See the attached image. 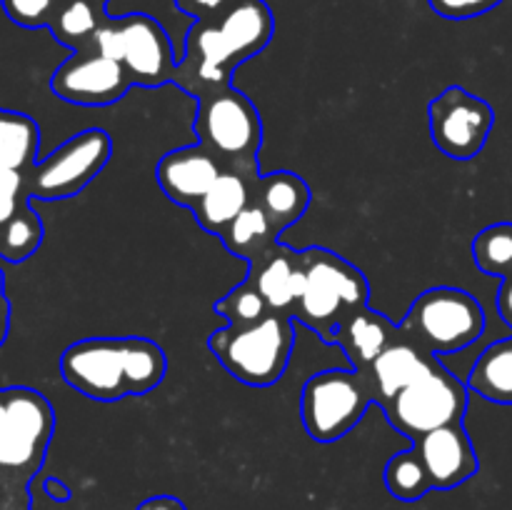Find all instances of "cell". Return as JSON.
Segmentation results:
<instances>
[{
	"label": "cell",
	"mask_w": 512,
	"mask_h": 510,
	"mask_svg": "<svg viewBox=\"0 0 512 510\" xmlns=\"http://www.w3.org/2000/svg\"><path fill=\"white\" fill-rule=\"evenodd\" d=\"M165 373V350L148 338H85L60 355L65 383L100 403L150 393Z\"/></svg>",
	"instance_id": "1"
},
{
	"label": "cell",
	"mask_w": 512,
	"mask_h": 510,
	"mask_svg": "<svg viewBox=\"0 0 512 510\" xmlns=\"http://www.w3.org/2000/svg\"><path fill=\"white\" fill-rule=\"evenodd\" d=\"M55 413L43 393L0 388V510H33L30 483L45 463Z\"/></svg>",
	"instance_id": "2"
},
{
	"label": "cell",
	"mask_w": 512,
	"mask_h": 510,
	"mask_svg": "<svg viewBox=\"0 0 512 510\" xmlns=\"http://www.w3.org/2000/svg\"><path fill=\"white\" fill-rule=\"evenodd\" d=\"M300 270L293 320L318 333L323 343H335L338 325L368 305V278L343 255L318 245L300 250Z\"/></svg>",
	"instance_id": "3"
},
{
	"label": "cell",
	"mask_w": 512,
	"mask_h": 510,
	"mask_svg": "<svg viewBox=\"0 0 512 510\" xmlns=\"http://www.w3.org/2000/svg\"><path fill=\"white\" fill-rule=\"evenodd\" d=\"M193 130L198 143L218 160L220 168L253 183L260 178L258 153L263 145V120L248 95L230 85L198 100Z\"/></svg>",
	"instance_id": "4"
},
{
	"label": "cell",
	"mask_w": 512,
	"mask_h": 510,
	"mask_svg": "<svg viewBox=\"0 0 512 510\" xmlns=\"http://www.w3.org/2000/svg\"><path fill=\"white\" fill-rule=\"evenodd\" d=\"M293 318L270 313L245 328L215 330L208 348L235 380L253 388H268L285 375L293 355Z\"/></svg>",
	"instance_id": "5"
},
{
	"label": "cell",
	"mask_w": 512,
	"mask_h": 510,
	"mask_svg": "<svg viewBox=\"0 0 512 510\" xmlns=\"http://www.w3.org/2000/svg\"><path fill=\"white\" fill-rule=\"evenodd\" d=\"M85 53L118 60L128 70L133 85L158 88L173 83V43L163 25L145 13H130L118 20L108 18L93 35V43Z\"/></svg>",
	"instance_id": "6"
},
{
	"label": "cell",
	"mask_w": 512,
	"mask_h": 510,
	"mask_svg": "<svg viewBox=\"0 0 512 510\" xmlns=\"http://www.w3.org/2000/svg\"><path fill=\"white\" fill-rule=\"evenodd\" d=\"M400 330L433 355L455 353L483 335L485 310L468 290L440 285L413 300Z\"/></svg>",
	"instance_id": "7"
},
{
	"label": "cell",
	"mask_w": 512,
	"mask_h": 510,
	"mask_svg": "<svg viewBox=\"0 0 512 510\" xmlns=\"http://www.w3.org/2000/svg\"><path fill=\"white\" fill-rule=\"evenodd\" d=\"M373 403L375 393L363 370H323L305 383L300 395V418L310 438L318 443H335L363 420L365 410Z\"/></svg>",
	"instance_id": "8"
},
{
	"label": "cell",
	"mask_w": 512,
	"mask_h": 510,
	"mask_svg": "<svg viewBox=\"0 0 512 510\" xmlns=\"http://www.w3.org/2000/svg\"><path fill=\"white\" fill-rule=\"evenodd\" d=\"M468 390L463 380L440 365L438 370L393 395L380 408L398 433L418 440L430 430L463 423L465 410H468Z\"/></svg>",
	"instance_id": "9"
},
{
	"label": "cell",
	"mask_w": 512,
	"mask_h": 510,
	"mask_svg": "<svg viewBox=\"0 0 512 510\" xmlns=\"http://www.w3.org/2000/svg\"><path fill=\"white\" fill-rule=\"evenodd\" d=\"M110 153L113 140L105 130H83L23 173L25 193L38 200L73 198L108 165Z\"/></svg>",
	"instance_id": "10"
},
{
	"label": "cell",
	"mask_w": 512,
	"mask_h": 510,
	"mask_svg": "<svg viewBox=\"0 0 512 510\" xmlns=\"http://www.w3.org/2000/svg\"><path fill=\"white\" fill-rule=\"evenodd\" d=\"M430 138L453 160H473L488 143L495 123L493 105L460 85L430 100Z\"/></svg>",
	"instance_id": "11"
},
{
	"label": "cell",
	"mask_w": 512,
	"mask_h": 510,
	"mask_svg": "<svg viewBox=\"0 0 512 510\" xmlns=\"http://www.w3.org/2000/svg\"><path fill=\"white\" fill-rule=\"evenodd\" d=\"M238 65L215 20H195L185 38V55L175 65L173 83L195 100H203L230 88Z\"/></svg>",
	"instance_id": "12"
},
{
	"label": "cell",
	"mask_w": 512,
	"mask_h": 510,
	"mask_svg": "<svg viewBox=\"0 0 512 510\" xmlns=\"http://www.w3.org/2000/svg\"><path fill=\"white\" fill-rule=\"evenodd\" d=\"M130 85L128 70L100 53H73L50 78V90L73 105H113Z\"/></svg>",
	"instance_id": "13"
},
{
	"label": "cell",
	"mask_w": 512,
	"mask_h": 510,
	"mask_svg": "<svg viewBox=\"0 0 512 510\" xmlns=\"http://www.w3.org/2000/svg\"><path fill=\"white\" fill-rule=\"evenodd\" d=\"M413 448L418 450L420 460L428 470L433 490L458 488L465 480L473 478L480 468L473 440L465 433L463 423L430 430L413 440Z\"/></svg>",
	"instance_id": "14"
},
{
	"label": "cell",
	"mask_w": 512,
	"mask_h": 510,
	"mask_svg": "<svg viewBox=\"0 0 512 510\" xmlns=\"http://www.w3.org/2000/svg\"><path fill=\"white\" fill-rule=\"evenodd\" d=\"M438 355H433L430 350H425L423 345H418L415 340H410L408 335H400L395 343H390L368 368L363 370L365 378H368L370 388L375 393V403L383 405L388 403L393 395H398L400 390L413 385L415 380L425 378L428 373L440 368Z\"/></svg>",
	"instance_id": "15"
},
{
	"label": "cell",
	"mask_w": 512,
	"mask_h": 510,
	"mask_svg": "<svg viewBox=\"0 0 512 510\" xmlns=\"http://www.w3.org/2000/svg\"><path fill=\"white\" fill-rule=\"evenodd\" d=\"M220 173V163L200 143L170 150L155 168V178L163 193L185 208H193Z\"/></svg>",
	"instance_id": "16"
},
{
	"label": "cell",
	"mask_w": 512,
	"mask_h": 510,
	"mask_svg": "<svg viewBox=\"0 0 512 510\" xmlns=\"http://www.w3.org/2000/svg\"><path fill=\"white\" fill-rule=\"evenodd\" d=\"M248 283L263 295L270 313H283L293 318L295 300L300 293V250L290 245L275 243L273 248L265 250L260 258L248 263Z\"/></svg>",
	"instance_id": "17"
},
{
	"label": "cell",
	"mask_w": 512,
	"mask_h": 510,
	"mask_svg": "<svg viewBox=\"0 0 512 510\" xmlns=\"http://www.w3.org/2000/svg\"><path fill=\"white\" fill-rule=\"evenodd\" d=\"M215 25L240 65L263 53L275 33L273 10L265 0H235Z\"/></svg>",
	"instance_id": "18"
},
{
	"label": "cell",
	"mask_w": 512,
	"mask_h": 510,
	"mask_svg": "<svg viewBox=\"0 0 512 510\" xmlns=\"http://www.w3.org/2000/svg\"><path fill=\"white\" fill-rule=\"evenodd\" d=\"M400 335H403L400 325L390 323L383 313L365 305L338 325L335 343L348 355L350 368L365 370Z\"/></svg>",
	"instance_id": "19"
},
{
	"label": "cell",
	"mask_w": 512,
	"mask_h": 510,
	"mask_svg": "<svg viewBox=\"0 0 512 510\" xmlns=\"http://www.w3.org/2000/svg\"><path fill=\"white\" fill-rule=\"evenodd\" d=\"M253 203L263 208L280 235L305 215L310 205V188L300 175L290 170H275L255 180Z\"/></svg>",
	"instance_id": "20"
},
{
	"label": "cell",
	"mask_w": 512,
	"mask_h": 510,
	"mask_svg": "<svg viewBox=\"0 0 512 510\" xmlns=\"http://www.w3.org/2000/svg\"><path fill=\"white\" fill-rule=\"evenodd\" d=\"M253 203V180L243 178L238 173H223L215 178L208 193L193 205V218L198 220L200 228L210 235H218Z\"/></svg>",
	"instance_id": "21"
},
{
	"label": "cell",
	"mask_w": 512,
	"mask_h": 510,
	"mask_svg": "<svg viewBox=\"0 0 512 510\" xmlns=\"http://www.w3.org/2000/svg\"><path fill=\"white\" fill-rule=\"evenodd\" d=\"M105 20L108 0H63L50 23V33L73 53H85Z\"/></svg>",
	"instance_id": "22"
},
{
	"label": "cell",
	"mask_w": 512,
	"mask_h": 510,
	"mask_svg": "<svg viewBox=\"0 0 512 510\" xmlns=\"http://www.w3.org/2000/svg\"><path fill=\"white\" fill-rule=\"evenodd\" d=\"M468 388L498 405H512V335L488 345L470 370Z\"/></svg>",
	"instance_id": "23"
},
{
	"label": "cell",
	"mask_w": 512,
	"mask_h": 510,
	"mask_svg": "<svg viewBox=\"0 0 512 510\" xmlns=\"http://www.w3.org/2000/svg\"><path fill=\"white\" fill-rule=\"evenodd\" d=\"M40 128L30 115L0 108V170L28 173L38 163Z\"/></svg>",
	"instance_id": "24"
},
{
	"label": "cell",
	"mask_w": 512,
	"mask_h": 510,
	"mask_svg": "<svg viewBox=\"0 0 512 510\" xmlns=\"http://www.w3.org/2000/svg\"><path fill=\"white\" fill-rule=\"evenodd\" d=\"M225 250L235 258H243L248 263H253L255 258L265 253V250L273 248L278 243V230L273 228L268 215L263 213V208L255 203H250L228 228L220 233Z\"/></svg>",
	"instance_id": "25"
},
{
	"label": "cell",
	"mask_w": 512,
	"mask_h": 510,
	"mask_svg": "<svg viewBox=\"0 0 512 510\" xmlns=\"http://www.w3.org/2000/svg\"><path fill=\"white\" fill-rule=\"evenodd\" d=\"M43 243V223L25 200L10 220L0 225V258L8 263H23Z\"/></svg>",
	"instance_id": "26"
},
{
	"label": "cell",
	"mask_w": 512,
	"mask_h": 510,
	"mask_svg": "<svg viewBox=\"0 0 512 510\" xmlns=\"http://www.w3.org/2000/svg\"><path fill=\"white\" fill-rule=\"evenodd\" d=\"M385 485H388L390 495L403 500V503H415V500L425 498L433 490L428 470H425L415 448L395 453L388 460V465H385Z\"/></svg>",
	"instance_id": "27"
},
{
	"label": "cell",
	"mask_w": 512,
	"mask_h": 510,
	"mask_svg": "<svg viewBox=\"0 0 512 510\" xmlns=\"http://www.w3.org/2000/svg\"><path fill=\"white\" fill-rule=\"evenodd\" d=\"M473 260L485 275L508 278L512 273V223H495L473 240Z\"/></svg>",
	"instance_id": "28"
},
{
	"label": "cell",
	"mask_w": 512,
	"mask_h": 510,
	"mask_svg": "<svg viewBox=\"0 0 512 510\" xmlns=\"http://www.w3.org/2000/svg\"><path fill=\"white\" fill-rule=\"evenodd\" d=\"M213 308L215 313H220L228 320L230 328H245V325L258 323L265 315H270V308L263 300V295H260L248 280L235 285V288L230 290L225 298H220Z\"/></svg>",
	"instance_id": "29"
},
{
	"label": "cell",
	"mask_w": 512,
	"mask_h": 510,
	"mask_svg": "<svg viewBox=\"0 0 512 510\" xmlns=\"http://www.w3.org/2000/svg\"><path fill=\"white\" fill-rule=\"evenodd\" d=\"M63 0H0L3 13L20 28H50Z\"/></svg>",
	"instance_id": "30"
},
{
	"label": "cell",
	"mask_w": 512,
	"mask_h": 510,
	"mask_svg": "<svg viewBox=\"0 0 512 510\" xmlns=\"http://www.w3.org/2000/svg\"><path fill=\"white\" fill-rule=\"evenodd\" d=\"M430 8L448 20H468L498 8L503 0H428Z\"/></svg>",
	"instance_id": "31"
},
{
	"label": "cell",
	"mask_w": 512,
	"mask_h": 510,
	"mask_svg": "<svg viewBox=\"0 0 512 510\" xmlns=\"http://www.w3.org/2000/svg\"><path fill=\"white\" fill-rule=\"evenodd\" d=\"M173 3L193 20H218L235 0H173Z\"/></svg>",
	"instance_id": "32"
},
{
	"label": "cell",
	"mask_w": 512,
	"mask_h": 510,
	"mask_svg": "<svg viewBox=\"0 0 512 510\" xmlns=\"http://www.w3.org/2000/svg\"><path fill=\"white\" fill-rule=\"evenodd\" d=\"M498 313H500V318H503L505 323L512 328V273L508 275V278H503V283H500Z\"/></svg>",
	"instance_id": "33"
},
{
	"label": "cell",
	"mask_w": 512,
	"mask_h": 510,
	"mask_svg": "<svg viewBox=\"0 0 512 510\" xmlns=\"http://www.w3.org/2000/svg\"><path fill=\"white\" fill-rule=\"evenodd\" d=\"M135 510H188L183 500L173 498V495H153V498L143 500Z\"/></svg>",
	"instance_id": "34"
},
{
	"label": "cell",
	"mask_w": 512,
	"mask_h": 510,
	"mask_svg": "<svg viewBox=\"0 0 512 510\" xmlns=\"http://www.w3.org/2000/svg\"><path fill=\"white\" fill-rule=\"evenodd\" d=\"M45 493H48L53 500H60V503H65V500L70 498V490L65 488V485L60 483V480H55V478L45 480Z\"/></svg>",
	"instance_id": "35"
},
{
	"label": "cell",
	"mask_w": 512,
	"mask_h": 510,
	"mask_svg": "<svg viewBox=\"0 0 512 510\" xmlns=\"http://www.w3.org/2000/svg\"><path fill=\"white\" fill-rule=\"evenodd\" d=\"M8 328H10V303L5 295H0V345H3V340L8 338Z\"/></svg>",
	"instance_id": "36"
},
{
	"label": "cell",
	"mask_w": 512,
	"mask_h": 510,
	"mask_svg": "<svg viewBox=\"0 0 512 510\" xmlns=\"http://www.w3.org/2000/svg\"><path fill=\"white\" fill-rule=\"evenodd\" d=\"M0 295H3V270H0Z\"/></svg>",
	"instance_id": "37"
}]
</instances>
